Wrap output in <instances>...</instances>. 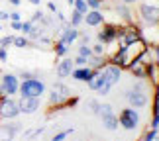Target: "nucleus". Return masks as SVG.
<instances>
[{"mask_svg": "<svg viewBox=\"0 0 159 141\" xmlns=\"http://www.w3.org/2000/svg\"><path fill=\"white\" fill-rule=\"evenodd\" d=\"M126 100L130 102L132 108H143L149 102V88L143 84V78H139V82H136L132 88L126 90Z\"/></svg>", "mask_w": 159, "mask_h": 141, "instance_id": "1", "label": "nucleus"}, {"mask_svg": "<svg viewBox=\"0 0 159 141\" xmlns=\"http://www.w3.org/2000/svg\"><path fill=\"white\" fill-rule=\"evenodd\" d=\"M100 75H102V86L96 90L98 94H108L110 92V88L114 86V84H118L120 82V77H122V69L120 67H116V65H112V63H106L104 67L100 69Z\"/></svg>", "mask_w": 159, "mask_h": 141, "instance_id": "2", "label": "nucleus"}, {"mask_svg": "<svg viewBox=\"0 0 159 141\" xmlns=\"http://www.w3.org/2000/svg\"><path fill=\"white\" fill-rule=\"evenodd\" d=\"M138 16L142 24L149 28H159V4H151V2H142L138 8Z\"/></svg>", "mask_w": 159, "mask_h": 141, "instance_id": "3", "label": "nucleus"}, {"mask_svg": "<svg viewBox=\"0 0 159 141\" xmlns=\"http://www.w3.org/2000/svg\"><path fill=\"white\" fill-rule=\"evenodd\" d=\"M143 33H142V28H138L134 22L130 24H120V29H118V43L120 45H128V43H134V41L142 39Z\"/></svg>", "mask_w": 159, "mask_h": 141, "instance_id": "4", "label": "nucleus"}, {"mask_svg": "<svg viewBox=\"0 0 159 141\" xmlns=\"http://www.w3.org/2000/svg\"><path fill=\"white\" fill-rule=\"evenodd\" d=\"M148 41H145L143 37L142 39H138V41H134V43H128L124 45V69H128V65L134 63L136 59H139L142 55L148 51Z\"/></svg>", "mask_w": 159, "mask_h": 141, "instance_id": "5", "label": "nucleus"}, {"mask_svg": "<svg viewBox=\"0 0 159 141\" xmlns=\"http://www.w3.org/2000/svg\"><path fill=\"white\" fill-rule=\"evenodd\" d=\"M18 92H20L22 96H41L45 92V84L38 81V78L30 77V78H24V81L20 82V88H18Z\"/></svg>", "mask_w": 159, "mask_h": 141, "instance_id": "6", "label": "nucleus"}, {"mask_svg": "<svg viewBox=\"0 0 159 141\" xmlns=\"http://www.w3.org/2000/svg\"><path fill=\"white\" fill-rule=\"evenodd\" d=\"M138 124H139V116H138V112H136L132 106L120 110L118 126H122V127H124V130H128V131H132V130H136V127H138Z\"/></svg>", "mask_w": 159, "mask_h": 141, "instance_id": "7", "label": "nucleus"}, {"mask_svg": "<svg viewBox=\"0 0 159 141\" xmlns=\"http://www.w3.org/2000/svg\"><path fill=\"white\" fill-rule=\"evenodd\" d=\"M20 116V108H18V100L12 96H6L2 104H0V118L2 120H14Z\"/></svg>", "mask_w": 159, "mask_h": 141, "instance_id": "8", "label": "nucleus"}, {"mask_svg": "<svg viewBox=\"0 0 159 141\" xmlns=\"http://www.w3.org/2000/svg\"><path fill=\"white\" fill-rule=\"evenodd\" d=\"M100 118H102V124H104L106 130L114 131L116 127H118V116L114 114V108L110 106V104H100Z\"/></svg>", "mask_w": 159, "mask_h": 141, "instance_id": "9", "label": "nucleus"}, {"mask_svg": "<svg viewBox=\"0 0 159 141\" xmlns=\"http://www.w3.org/2000/svg\"><path fill=\"white\" fill-rule=\"evenodd\" d=\"M118 29L120 24H108L104 22V28L98 32V41L100 43H112V41H118Z\"/></svg>", "mask_w": 159, "mask_h": 141, "instance_id": "10", "label": "nucleus"}, {"mask_svg": "<svg viewBox=\"0 0 159 141\" xmlns=\"http://www.w3.org/2000/svg\"><path fill=\"white\" fill-rule=\"evenodd\" d=\"M0 86H2V92L6 96H12L18 92V88H20V81H18L16 75H2L0 77Z\"/></svg>", "mask_w": 159, "mask_h": 141, "instance_id": "11", "label": "nucleus"}, {"mask_svg": "<svg viewBox=\"0 0 159 141\" xmlns=\"http://www.w3.org/2000/svg\"><path fill=\"white\" fill-rule=\"evenodd\" d=\"M18 108H20V114H34L39 110V98L38 96H22L18 100Z\"/></svg>", "mask_w": 159, "mask_h": 141, "instance_id": "12", "label": "nucleus"}, {"mask_svg": "<svg viewBox=\"0 0 159 141\" xmlns=\"http://www.w3.org/2000/svg\"><path fill=\"white\" fill-rule=\"evenodd\" d=\"M83 22L87 24L89 28H96V26H102L104 24V14L100 10H89L87 14L83 16Z\"/></svg>", "mask_w": 159, "mask_h": 141, "instance_id": "13", "label": "nucleus"}, {"mask_svg": "<svg viewBox=\"0 0 159 141\" xmlns=\"http://www.w3.org/2000/svg\"><path fill=\"white\" fill-rule=\"evenodd\" d=\"M79 35H81V33H79V29L67 24V26L61 29V33H59V41H63V43H67V45H73L79 39Z\"/></svg>", "mask_w": 159, "mask_h": 141, "instance_id": "14", "label": "nucleus"}, {"mask_svg": "<svg viewBox=\"0 0 159 141\" xmlns=\"http://www.w3.org/2000/svg\"><path fill=\"white\" fill-rule=\"evenodd\" d=\"M94 69H90V67H77V69H73L71 71V77L75 78V81L79 82H89L90 78L94 77Z\"/></svg>", "mask_w": 159, "mask_h": 141, "instance_id": "15", "label": "nucleus"}, {"mask_svg": "<svg viewBox=\"0 0 159 141\" xmlns=\"http://www.w3.org/2000/svg\"><path fill=\"white\" fill-rule=\"evenodd\" d=\"M20 131V124H2L0 126V141H12Z\"/></svg>", "mask_w": 159, "mask_h": 141, "instance_id": "16", "label": "nucleus"}, {"mask_svg": "<svg viewBox=\"0 0 159 141\" xmlns=\"http://www.w3.org/2000/svg\"><path fill=\"white\" fill-rule=\"evenodd\" d=\"M73 69H75V63H73V59H69V57L61 59L59 63H57V77H61V78L69 77Z\"/></svg>", "mask_w": 159, "mask_h": 141, "instance_id": "17", "label": "nucleus"}, {"mask_svg": "<svg viewBox=\"0 0 159 141\" xmlns=\"http://www.w3.org/2000/svg\"><path fill=\"white\" fill-rule=\"evenodd\" d=\"M116 12H118V16H120L122 20L126 22V24L134 22V20H132V12L128 10V4H124V2H122V4H118V6H116Z\"/></svg>", "mask_w": 159, "mask_h": 141, "instance_id": "18", "label": "nucleus"}, {"mask_svg": "<svg viewBox=\"0 0 159 141\" xmlns=\"http://www.w3.org/2000/svg\"><path fill=\"white\" fill-rule=\"evenodd\" d=\"M51 90H53V92H57V94H61V96H65V98L71 96V88L67 86V84H63V82H55Z\"/></svg>", "mask_w": 159, "mask_h": 141, "instance_id": "19", "label": "nucleus"}, {"mask_svg": "<svg viewBox=\"0 0 159 141\" xmlns=\"http://www.w3.org/2000/svg\"><path fill=\"white\" fill-rule=\"evenodd\" d=\"M53 51L57 57H65L67 51H69V47H67V43H63V41H57V43L53 45Z\"/></svg>", "mask_w": 159, "mask_h": 141, "instance_id": "20", "label": "nucleus"}, {"mask_svg": "<svg viewBox=\"0 0 159 141\" xmlns=\"http://www.w3.org/2000/svg\"><path fill=\"white\" fill-rule=\"evenodd\" d=\"M12 45H14V47H20V49H24V47H30L32 43H30V39L26 37V35H18V37H14V41H12Z\"/></svg>", "mask_w": 159, "mask_h": 141, "instance_id": "21", "label": "nucleus"}, {"mask_svg": "<svg viewBox=\"0 0 159 141\" xmlns=\"http://www.w3.org/2000/svg\"><path fill=\"white\" fill-rule=\"evenodd\" d=\"M79 24H83V14H81V12H77L75 8H73V14H71V18H69V26L77 28Z\"/></svg>", "mask_w": 159, "mask_h": 141, "instance_id": "22", "label": "nucleus"}, {"mask_svg": "<svg viewBox=\"0 0 159 141\" xmlns=\"http://www.w3.org/2000/svg\"><path fill=\"white\" fill-rule=\"evenodd\" d=\"M73 8H75L77 12H81V14L84 16L89 12V4H87V0H75V4H73Z\"/></svg>", "mask_w": 159, "mask_h": 141, "instance_id": "23", "label": "nucleus"}, {"mask_svg": "<svg viewBox=\"0 0 159 141\" xmlns=\"http://www.w3.org/2000/svg\"><path fill=\"white\" fill-rule=\"evenodd\" d=\"M79 55H81V57H93V49H90V45L89 43H81L79 45Z\"/></svg>", "mask_w": 159, "mask_h": 141, "instance_id": "24", "label": "nucleus"}, {"mask_svg": "<svg viewBox=\"0 0 159 141\" xmlns=\"http://www.w3.org/2000/svg\"><path fill=\"white\" fill-rule=\"evenodd\" d=\"M90 49H93V55H100V57H104V55H106V45L100 43V41H98V43H94Z\"/></svg>", "mask_w": 159, "mask_h": 141, "instance_id": "25", "label": "nucleus"}, {"mask_svg": "<svg viewBox=\"0 0 159 141\" xmlns=\"http://www.w3.org/2000/svg\"><path fill=\"white\" fill-rule=\"evenodd\" d=\"M73 133V127H69V130H65V131H59V133H55V135L51 137V141H63V139H67Z\"/></svg>", "mask_w": 159, "mask_h": 141, "instance_id": "26", "label": "nucleus"}, {"mask_svg": "<svg viewBox=\"0 0 159 141\" xmlns=\"http://www.w3.org/2000/svg\"><path fill=\"white\" fill-rule=\"evenodd\" d=\"M89 110H90V112H93L94 116H98V114H100V102L90 100V102H89Z\"/></svg>", "mask_w": 159, "mask_h": 141, "instance_id": "27", "label": "nucleus"}, {"mask_svg": "<svg viewBox=\"0 0 159 141\" xmlns=\"http://www.w3.org/2000/svg\"><path fill=\"white\" fill-rule=\"evenodd\" d=\"M73 63H75V67H89V59H87V57H81V55H77V57L73 59Z\"/></svg>", "mask_w": 159, "mask_h": 141, "instance_id": "28", "label": "nucleus"}, {"mask_svg": "<svg viewBox=\"0 0 159 141\" xmlns=\"http://www.w3.org/2000/svg\"><path fill=\"white\" fill-rule=\"evenodd\" d=\"M12 41H14V35H6V37H2L0 39V47H8V45H12Z\"/></svg>", "mask_w": 159, "mask_h": 141, "instance_id": "29", "label": "nucleus"}, {"mask_svg": "<svg viewBox=\"0 0 159 141\" xmlns=\"http://www.w3.org/2000/svg\"><path fill=\"white\" fill-rule=\"evenodd\" d=\"M20 18H22L20 12H12V14L8 16V20H12V22H20Z\"/></svg>", "mask_w": 159, "mask_h": 141, "instance_id": "30", "label": "nucleus"}, {"mask_svg": "<svg viewBox=\"0 0 159 141\" xmlns=\"http://www.w3.org/2000/svg\"><path fill=\"white\" fill-rule=\"evenodd\" d=\"M6 59H8V51H6L4 47H0V61H2V63H6Z\"/></svg>", "mask_w": 159, "mask_h": 141, "instance_id": "31", "label": "nucleus"}, {"mask_svg": "<svg viewBox=\"0 0 159 141\" xmlns=\"http://www.w3.org/2000/svg\"><path fill=\"white\" fill-rule=\"evenodd\" d=\"M151 127H159V116H153V120H151Z\"/></svg>", "mask_w": 159, "mask_h": 141, "instance_id": "32", "label": "nucleus"}, {"mask_svg": "<svg viewBox=\"0 0 159 141\" xmlns=\"http://www.w3.org/2000/svg\"><path fill=\"white\" fill-rule=\"evenodd\" d=\"M12 29H22V22H12Z\"/></svg>", "mask_w": 159, "mask_h": 141, "instance_id": "33", "label": "nucleus"}, {"mask_svg": "<svg viewBox=\"0 0 159 141\" xmlns=\"http://www.w3.org/2000/svg\"><path fill=\"white\" fill-rule=\"evenodd\" d=\"M47 8H49V12H53V14L57 12V6H55L53 2H47Z\"/></svg>", "mask_w": 159, "mask_h": 141, "instance_id": "34", "label": "nucleus"}, {"mask_svg": "<svg viewBox=\"0 0 159 141\" xmlns=\"http://www.w3.org/2000/svg\"><path fill=\"white\" fill-rule=\"evenodd\" d=\"M8 12H0V22H2V20H8Z\"/></svg>", "mask_w": 159, "mask_h": 141, "instance_id": "35", "label": "nucleus"}, {"mask_svg": "<svg viewBox=\"0 0 159 141\" xmlns=\"http://www.w3.org/2000/svg\"><path fill=\"white\" fill-rule=\"evenodd\" d=\"M8 2H10L12 6H20V2H22V0H8Z\"/></svg>", "mask_w": 159, "mask_h": 141, "instance_id": "36", "label": "nucleus"}, {"mask_svg": "<svg viewBox=\"0 0 159 141\" xmlns=\"http://www.w3.org/2000/svg\"><path fill=\"white\" fill-rule=\"evenodd\" d=\"M28 2H30V4H34V6H39V4H41V0H28Z\"/></svg>", "mask_w": 159, "mask_h": 141, "instance_id": "37", "label": "nucleus"}, {"mask_svg": "<svg viewBox=\"0 0 159 141\" xmlns=\"http://www.w3.org/2000/svg\"><path fill=\"white\" fill-rule=\"evenodd\" d=\"M122 2H124V4H136L138 0H122Z\"/></svg>", "mask_w": 159, "mask_h": 141, "instance_id": "38", "label": "nucleus"}, {"mask_svg": "<svg viewBox=\"0 0 159 141\" xmlns=\"http://www.w3.org/2000/svg\"><path fill=\"white\" fill-rule=\"evenodd\" d=\"M67 4H69L71 8H73V4H75V0H67Z\"/></svg>", "mask_w": 159, "mask_h": 141, "instance_id": "39", "label": "nucleus"}, {"mask_svg": "<svg viewBox=\"0 0 159 141\" xmlns=\"http://www.w3.org/2000/svg\"><path fill=\"white\" fill-rule=\"evenodd\" d=\"M4 98H6V94H2V92H0V104H2V100H4Z\"/></svg>", "mask_w": 159, "mask_h": 141, "instance_id": "40", "label": "nucleus"}, {"mask_svg": "<svg viewBox=\"0 0 159 141\" xmlns=\"http://www.w3.org/2000/svg\"><path fill=\"white\" fill-rule=\"evenodd\" d=\"M0 92H2V86H0ZM2 94H4V92H2Z\"/></svg>", "mask_w": 159, "mask_h": 141, "instance_id": "41", "label": "nucleus"}, {"mask_svg": "<svg viewBox=\"0 0 159 141\" xmlns=\"http://www.w3.org/2000/svg\"><path fill=\"white\" fill-rule=\"evenodd\" d=\"M0 29H2V28H0Z\"/></svg>", "mask_w": 159, "mask_h": 141, "instance_id": "42", "label": "nucleus"}]
</instances>
